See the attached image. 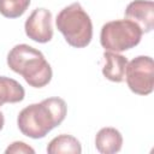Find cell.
<instances>
[{
    "label": "cell",
    "instance_id": "obj_1",
    "mask_svg": "<svg viewBox=\"0 0 154 154\" xmlns=\"http://www.w3.org/2000/svg\"><path fill=\"white\" fill-rule=\"evenodd\" d=\"M66 112L67 106L61 97H48L24 107L17 117V125L24 136L34 140L43 138L64 122Z\"/></svg>",
    "mask_w": 154,
    "mask_h": 154
},
{
    "label": "cell",
    "instance_id": "obj_2",
    "mask_svg": "<svg viewBox=\"0 0 154 154\" xmlns=\"http://www.w3.org/2000/svg\"><path fill=\"white\" fill-rule=\"evenodd\" d=\"M7 65L32 88H42L52 79V67L45 55L25 43L16 45L8 52Z\"/></svg>",
    "mask_w": 154,
    "mask_h": 154
},
{
    "label": "cell",
    "instance_id": "obj_3",
    "mask_svg": "<svg viewBox=\"0 0 154 154\" xmlns=\"http://www.w3.org/2000/svg\"><path fill=\"white\" fill-rule=\"evenodd\" d=\"M55 25L71 47L84 48L93 38L91 19L79 2L64 7L57 14Z\"/></svg>",
    "mask_w": 154,
    "mask_h": 154
},
{
    "label": "cell",
    "instance_id": "obj_4",
    "mask_svg": "<svg viewBox=\"0 0 154 154\" xmlns=\"http://www.w3.org/2000/svg\"><path fill=\"white\" fill-rule=\"evenodd\" d=\"M141 29L129 19L111 20L102 25L100 43L105 51L120 53L136 47L142 38Z\"/></svg>",
    "mask_w": 154,
    "mask_h": 154
},
{
    "label": "cell",
    "instance_id": "obj_5",
    "mask_svg": "<svg viewBox=\"0 0 154 154\" xmlns=\"http://www.w3.org/2000/svg\"><path fill=\"white\" fill-rule=\"evenodd\" d=\"M126 84L137 95H149L154 88V64L148 55H138L128 61L125 71Z\"/></svg>",
    "mask_w": 154,
    "mask_h": 154
},
{
    "label": "cell",
    "instance_id": "obj_6",
    "mask_svg": "<svg viewBox=\"0 0 154 154\" xmlns=\"http://www.w3.org/2000/svg\"><path fill=\"white\" fill-rule=\"evenodd\" d=\"M26 36L38 43L49 42L53 37L52 13L47 8H35L24 24Z\"/></svg>",
    "mask_w": 154,
    "mask_h": 154
},
{
    "label": "cell",
    "instance_id": "obj_7",
    "mask_svg": "<svg viewBox=\"0 0 154 154\" xmlns=\"http://www.w3.org/2000/svg\"><path fill=\"white\" fill-rule=\"evenodd\" d=\"M125 19L134 22L142 32L154 28V2L150 0H134L125 8Z\"/></svg>",
    "mask_w": 154,
    "mask_h": 154
},
{
    "label": "cell",
    "instance_id": "obj_8",
    "mask_svg": "<svg viewBox=\"0 0 154 154\" xmlns=\"http://www.w3.org/2000/svg\"><path fill=\"white\" fill-rule=\"evenodd\" d=\"M105 65L102 67V75L111 82L120 83L125 79V71L128 59L116 52L106 51L103 53Z\"/></svg>",
    "mask_w": 154,
    "mask_h": 154
},
{
    "label": "cell",
    "instance_id": "obj_9",
    "mask_svg": "<svg viewBox=\"0 0 154 154\" xmlns=\"http://www.w3.org/2000/svg\"><path fill=\"white\" fill-rule=\"evenodd\" d=\"M123 136L116 128H102L95 136V147L102 154H114L122 149Z\"/></svg>",
    "mask_w": 154,
    "mask_h": 154
},
{
    "label": "cell",
    "instance_id": "obj_10",
    "mask_svg": "<svg viewBox=\"0 0 154 154\" xmlns=\"http://www.w3.org/2000/svg\"><path fill=\"white\" fill-rule=\"evenodd\" d=\"M25 90L13 78L0 76V107L4 103H16L24 100Z\"/></svg>",
    "mask_w": 154,
    "mask_h": 154
},
{
    "label": "cell",
    "instance_id": "obj_11",
    "mask_svg": "<svg viewBox=\"0 0 154 154\" xmlns=\"http://www.w3.org/2000/svg\"><path fill=\"white\" fill-rule=\"evenodd\" d=\"M47 153L49 154H60V153H71L81 154L82 147L79 141L67 134H61L54 137L47 146Z\"/></svg>",
    "mask_w": 154,
    "mask_h": 154
},
{
    "label": "cell",
    "instance_id": "obj_12",
    "mask_svg": "<svg viewBox=\"0 0 154 154\" xmlns=\"http://www.w3.org/2000/svg\"><path fill=\"white\" fill-rule=\"evenodd\" d=\"M30 0H0V13L6 18H18L24 14Z\"/></svg>",
    "mask_w": 154,
    "mask_h": 154
},
{
    "label": "cell",
    "instance_id": "obj_13",
    "mask_svg": "<svg viewBox=\"0 0 154 154\" xmlns=\"http://www.w3.org/2000/svg\"><path fill=\"white\" fill-rule=\"evenodd\" d=\"M5 153L6 154H10V153H35V150L28 146L26 143L22 142V141H16L13 143H11L6 149H5Z\"/></svg>",
    "mask_w": 154,
    "mask_h": 154
},
{
    "label": "cell",
    "instance_id": "obj_14",
    "mask_svg": "<svg viewBox=\"0 0 154 154\" xmlns=\"http://www.w3.org/2000/svg\"><path fill=\"white\" fill-rule=\"evenodd\" d=\"M4 124H5V118H4V114L0 112V131H1L2 128H4Z\"/></svg>",
    "mask_w": 154,
    "mask_h": 154
}]
</instances>
